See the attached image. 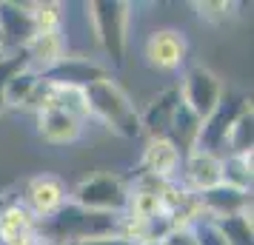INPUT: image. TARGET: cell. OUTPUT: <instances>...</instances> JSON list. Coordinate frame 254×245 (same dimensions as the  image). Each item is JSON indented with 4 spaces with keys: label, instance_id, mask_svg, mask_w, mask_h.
<instances>
[{
    "label": "cell",
    "instance_id": "obj_1",
    "mask_svg": "<svg viewBox=\"0 0 254 245\" xmlns=\"http://www.w3.org/2000/svg\"><path fill=\"white\" fill-rule=\"evenodd\" d=\"M86 103H89V114H97L109 129L123 137H137L143 131L140 114L134 111L128 94L112 77H100L92 86H86Z\"/></svg>",
    "mask_w": 254,
    "mask_h": 245
},
{
    "label": "cell",
    "instance_id": "obj_2",
    "mask_svg": "<svg viewBox=\"0 0 254 245\" xmlns=\"http://www.w3.org/2000/svg\"><path fill=\"white\" fill-rule=\"evenodd\" d=\"M92 26L100 46L115 63H123V46H126V3H92Z\"/></svg>",
    "mask_w": 254,
    "mask_h": 245
},
{
    "label": "cell",
    "instance_id": "obj_3",
    "mask_svg": "<svg viewBox=\"0 0 254 245\" xmlns=\"http://www.w3.org/2000/svg\"><path fill=\"white\" fill-rule=\"evenodd\" d=\"M177 92H180V103H183L194 117H200V120H206V117L220 105L223 94H226L217 74L208 71V69H200V66L186 74L183 86H180Z\"/></svg>",
    "mask_w": 254,
    "mask_h": 245
},
{
    "label": "cell",
    "instance_id": "obj_4",
    "mask_svg": "<svg viewBox=\"0 0 254 245\" xmlns=\"http://www.w3.org/2000/svg\"><path fill=\"white\" fill-rule=\"evenodd\" d=\"M126 188L120 186V180L115 177H92L77 186L74 194V205H80L86 211H103V214H115V211L126 208Z\"/></svg>",
    "mask_w": 254,
    "mask_h": 245
},
{
    "label": "cell",
    "instance_id": "obj_5",
    "mask_svg": "<svg viewBox=\"0 0 254 245\" xmlns=\"http://www.w3.org/2000/svg\"><path fill=\"white\" fill-rule=\"evenodd\" d=\"M146 63L157 71H177L186 63L189 54V43L180 32L174 29H160V32H151L146 46H143Z\"/></svg>",
    "mask_w": 254,
    "mask_h": 245
},
{
    "label": "cell",
    "instance_id": "obj_6",
    "mask_svg": "<svg viewBox=\"0 0 254 245\" xmlns=\"http://www.w3.org/2000/svg\"><path fill=\"white\" fill-rule=\"evenodd\" d=\"M26 208L35 214V220H46L52 214H58L66 205V186L55 174H40L35 177L26 188Z\"/></svg>",
    "mask_w": 254,
    "mask_h": 245
},
{
    "label": "cell",
    "instance_id": "obj_7",
    "mask_svg": "<svg viewBox=\"0 0 254 245\" xmlns=\"http://www.w3.org/2000/svg\"><path fill=\"white\" fill-rule=\"evenodd\" d=\"M37 35L32 6L0 3V43L6 49H26V43Z\"/></svg>",
    "mask_w": 254,
    "mask_h": 245
},
{
    "label": "cell",
    "instance_id": "obj_8",
    "mask_svg": "<svg viewBox=\"0 0 254 245\" xmlns=\"http://www.w3.org/2000/svg\"><path fill=\"white\" fill-rule=\"evenodd\" d=\"M180 163H183V151H180L172 140H166V137H151V140L146 143V151H143L146 177H154V180L169 183V180L177 174Z\"/></svg>",
    "mask_w": 254,
    "mask_h": 245
},
{
    "label": "cell",
    "instance_id": "obj_9",
    "mask_svg": "<svg viewBox=\"0 0 254 245\" xmlns=\"http://www.w3.org/2000/svg\"><path fill=\"white\" fill-rule=\"evenodd\" d=\"M200 208L206 217L220 220V217H234V214H246L252 211V191H237L231 186H217L200 194Z\"/></svg>",
    "mask_w": 254,
    "mask_h": 245
},
{
    "label": "cell",
    "instance_id": "obj_10",
    "mask_svg": "<svg viewBox=\"0 0 254 245\" xmlns=\"http://www.w3.org/2000/svg\"><path fill=\"white\" fill-rule=\"evenodd\" d=\"M186 177L197 194L223 186V157L211 151H189L186 157Z\"/></svg>",
    "mask_w": 254,
    "mask_h": 245
},
{
    "label": "cell",
    "instance_id": "obj_11",
    "mask_svg": "<svg viewBox=\"0 0 254 245\" xmlns=\"http://www.w3.org/2000/svg\"><path fill=\"white\" fill-rule=\"evenodd\" d=\"M37 134L52 146H66L74 143L83 134V123L77 117L58 111V108H43L37 111Z\"/></svg>",
    "mask_w": 254,
    "mask_h": 245
},
{
    "label": "cell",
    "instance_id": "obj_12",
    "mask_svg": "<svg viewBox=\"0 0 254 245\" xmlns=\"http://www.w3.org/2000/svg\"><path fill=\"white\" fill-rule=\"evenodd\" d=\"M180 105V92L177 89H166V92L146 108V114L140 117V129H146L151 137H166L169 126L174 120V111Z\"/></svg>",
    "mask_w": 254,
    "mask_h": 245
},
{
    "label": "cell",
    "instance_id": "obj_13",
    "mask_svg": "<svg viewBox=\"0 0 254 245\" xmlns=\"http://www.w3.org/2000/svg\"><path fill=\"white\" fill-rule=\"evenodd\" d=\"M35 214L23 202H12V205L0 208V243H9V240L23 237V234H35Z\"/></svg>",
    "mask_w": 254,
    "mask_h": 245
},
{
    "label": "cell",
    "instance_id": "obj_14",
    "mask_svg": "<svg viewBox=\"0 0 254 245\" xmlns=\"http://www.w3.org/2000/svg\"><path fill=\"white\" fill-rule=\"evenodd\" d=\"M223 186H231L237 191H252V154L223 157Z\"/></svg>",
    "mask_w": 254,
    "mask_h": 245
},
{
    "label": "cell",
    "instance_id": "obj_15",
    "mask_svg": "<svg viewBox=\"0 0 254 245\" xmlns=\"http://www.w3.org/2000/svg\"><path fill=\"white\" fill-rule=\"evenodd\" d=\"M211 222L223 234L226 245H252V211L234 214V217H220V220H211Z\"/></svg>",
    "mask_w": 254,
    "mask_h": 245
},
{
    "label": "cell",
    "instance_id": "obj_16",
    "mask_svg": "<svg viewBox=\"0 0 254 245\" xmlns=\"http://www.w3.org/2000/svg\"><path fill=\"white\" fill-rule=\"evenodd\" d=\"M37 80H40V74H35L32 69L17 71L12 80L3 86V94H0V100H3V103H9V105H26L29 94L35 92Z\"/></svg>",
    "mask_w": 254,
    "mask_h": 245
},
{
    "label": "cell",
    "instance_id": "obj_17",
    "mask_svg": "<svg viewBox=\"0 0 254 245\" xmlns=\"http://www.w3.org/2000/svg\"><path fill=\"white\" fill-rule=\"evenodd\" d=\"M226 143H229L231 154H252V105H246L237 114V120L231 123L229 134H226Z\"/></svg>",
    "mask_w": 254,
    "mask_h": 245
},
{
    "label": "cell",
    "instance_id": "obj_18",
    "mask_svg": "<svg viewBox=\"0 0 254 245\" xmlns=\"http://www.w3.org/2000/svg\"><path fill=\"white\" fill-rule=\"evenodd\" d=\"M206 217V214H203ZM194 228V237H197V245H226V240H223V234L217 231V225L208 220H197V225H191Z\"/></svg>",
    "mask_w": 254,
    "mask_h": 245
},
{
    "label": "cell",
    "instance_id": "obj_19",
    "mask_svg": "<svg viewBox=\"0 0 254 245\" xmlns=\"http://www.w3.org/2000/svg\"><path fill=\"white\" fill-rule=\"evenodd\" d=\"M194 9H200V20H206V23H223L226 17H229V3H194Z\"/></svg>",
    "mask_w": 254,
    "mask_h": 245
},
{
    "label": "cell",
    "instance_id": "obj_20",
    "mask_svg": "<svg viewBox=\"0 0 254 245\" xmlns=\"http://www.w3.org/2000/svg\"><path fill=\"white\" fill-rule=\"evenodd\" d=\"M160 245H197L194 228H191V225H177L174 231H169V237H166Z\"/></svg>",
    "mask_w": 254,
    "mask_h": 245
},
{
    "label": "cell",
    "instance_id": "obj_21",
    "mask_svg": "<svg viewBox=\"0 0 254 245\" xmlns=\"http://www.w3.org/2000/svg\"><path fill=\"white\" fill-rule=\"evenodd\" d=\"M77 245H134V243H128V240H123L120 234H115V237H94V240H77Z\"/></svg>",
    "mask_w": 254,
    "mask_h": 245
},
{
    "label": "cell",
    "instance_id": "obj_22",
    "mask_svg": "<svg viewBox=\"0 0 254 245\" xmlns=\"http://www.w3.org/2000/svg\"><path fill=\"white\" fill-rule=\"evenodd\" d=\"M63 245H77V243H63Z\"/></svg>",
    "mask_w": 254,
    "mask_h": 245
},
{
    "label": "cell",
    "instance_id": "obj_23",
    "mask_svg": "<svg viewBox=\"0 0 254 245\" xmlns=\"http://www.w3.org/2000/svg\"><path fill=\"white\" fill-rule=\"evenodd\" d=\"M0 49H3V43H0Z\"/></svg>",
    "mask_w": 254,
    "mask_h": 245
}]
</instances>
